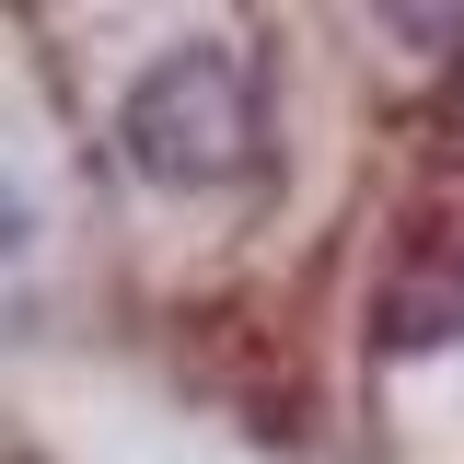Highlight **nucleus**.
Segmentation results:
<instances>
[{
    "instance_id": "1",
    "label": "nucleus",
    "mask_w": 464,
    "mask_h": 464,
    "mask_svg": "<svg viewBox=\"0 0 464 464\" xmlns=\"http://www.w3.org/2000/svg\"><path fill=\"white\" fill-rule=\"evenodd\" d=\"M128 163L151 186H232L267 140V105H256V58L232 35H198V47H163L140 82H128Z\"/></svg>"
}]
</instances>
